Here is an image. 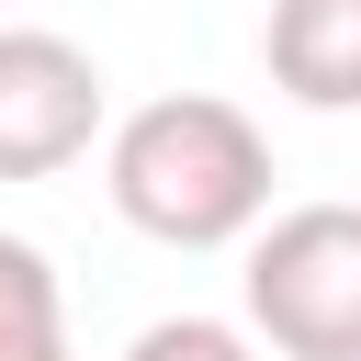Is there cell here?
<instances>
[{
  "mask_svg": "<svg viewBox=\"0 0 361 361\" xmlns=\"http://www.w3.org/2000/svg\"><path fill=\"white\" fill-rule=\"evenodd\" d=\"M102 192L158 248H248L271 226V135L214 90H158L102 135Z\"/></svg>",
  "mask_w": 361,
  "mask_h": 361,
  "instance_id": "cell-1",
  "label": "cell"
},
{
  "mask_svg": "<svg viewBox=\"0 0 361 361\" xmlns=\"http://www.w3.org/2000/svg\"><path fill=\"white\" fill-rule=\"evenodd\" d=\"M248 338L282 361H361V203H282L248 237Z\"/></svg>",
  "mask_w": 361,
  "mask_h": 361,
  "instance_id": "cell-2",
  "label": "cell"
},
{
  "mask_svg": "<svg viewBox=\"0 0 361 361\" xmlns=\"http://www.w3.org/2000/svg\"><path fill=\"white\" fill-rule=\"evenodd\" d=\"M113 90H102V56L45 34V23H0V180H56L90 158Z\"/></svg>",
  "mask_w": 361,
  "mask_h": 361,
  "instance_id": "cell-3",
  "label": "cell"
},
{
  "mask_svg": "<svg viewBox=\"0 0 361 361\" xmlns=\"http://www.w3.org/2000/svg\"><path fill=\"white\" fill-rule=\"evenodd\" d=\"M271 90L305 113H361V0H271L259 23Z\"/></svg>",
  "mask_w": 361,
  "mask_h": 361,
  "instance_id": "cell-4",
  "label": "cell"
},
{
  "mask_svg": "<svg viewBox=\"0 0 361 361\" xmlns=\"http://www.w3.org/2000/svg\"><path fill=\"white\" fill-rule=\"evenodd\" d=\"M0 361H79L68 350V293L34 237H0Z\"/></svg>",
  "mask_w": 361,
  "mask_h": 361,
  "instance_id": "cell-5",
  "label": "cell"
},
{
  "mask_svg": "<svg viewBox=\"0 0 361 361\" xmlns=\"http://www.w3.org/2000/svg\"><path fill=\"white\" fill-rule=\"evenodd\" d=\"M124 361H259V338L237 316H158L124 338Z\"/></svg>",
  "mask_w": 361,
  "mask_h": 361,
  "instance_id": "cell-6",
  "label": "cell"
}]
</instances>
